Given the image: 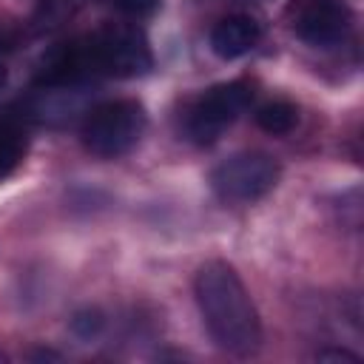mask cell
Returning <instances> with one entry per match:
<instances>
[{"instance_id": "52a82bcc", "label": "cell", "mask_w": 364, "mask_h": 364, "mask_svg": "<svg viewBox=\"0 0 364 364\" xmlns=\"http://www.w3.org/2000/svg\"><path fill=\"white\" fill-rule=\"evenodd\" d=\"M259 37H262V26L250 14H230L210 28V48L222 60H236L253 51Z\"/></svg>"}, {"instance_id": "8fae6325", "label": "cell", "mask_w": 364, "mask_h": 364, "mask_svg": "<svg viewBox=\"0 0 364 364\" xmlns=\"http://www.w3.org/2000/svg\"><path fill=\"white\" fill-rule=\"evenodd\" d=\"M71 330H74L77 336H82V338H91V336H97V333L102 330V316H100L97 310L77 313V316L71 318Z\"/></svg>"}, {"instance_id": "3957f363", "label": "cell", "mask_w": 364, "mask_h": 364, "mask_svg": "<svg viewBox=\"0 0 364 364\" xmlns=\"http://www.w3.org/2000/svg\"><path fill=\"white\" fill-rule=\"evenodd\" d=\"M148 114L136 100H105L85 114L82 145L100 159H117L128 154L145 134Z\"/></svg>"}, {"instance_id": "7c38bea8", "label": "cell", "mask_w": 364, "mask_h": 364, "mask_svg": "<svg viewBox=\"0 0 364 364\" xmlns=\"http://www.w3.org/2000/svg\"><path fill=\"white\" fill-rule=\"evenodd\" d=\"M316 358L324 361V364H338V361H341V364H358V361H361L355 353H350V350H338V347H333V350H318Z\"/></svg>"}, {"instance_id": "277c9868", "label": "cell", "mask_w": 364, "mask_h": 364, "mask_svg": "<svg viewBox=\"0 0 364 364\" xmlns=\"http://www.w3.org/2000/svg\"><path fill=\"white\" fill-rule=\"evenodd\" d=\"M279 182V165L262 151H245L222 159L210 171L213 193L228 205H250L273 191Z\"/></svg>"}, {"instance_id": "ba28073f", "label": "cell", "mask_w": 364, "mask_h": 364, "mask_svg": "<svg viewBox=\"0 0 364 364\" xmlns=\"http://www.w3.org/2000/svg\"><path fill=\"white\" fill-rule=\"evenodd\" d=\"M28 148V134L20 117L0 114V182L17 171Z\"/></svg>"}, {"instance_id": "5b68a950", "label": "cell", "mask_w": 364, "mask_h": 364, "mask_svg": "<svg viewBox=\"0 0 364 364\" xmlns=\"http://www.w3.org/2000/svg\"><path fill=\"white\" fill-rule=\"evenodd\" d=\"M250 100H253V88L245 80H230L208 88L188 111V119H185L188 136L199 145L219 139L222 131L230 128L245 114Z\"/></svg>"}, {"instance_id": "4fadbf2b", "label": "cell", "mask_w": 364, "mask_h": 364, "mask_svg": "<svg viewBox=\"0 0 364 364\" xmlns=\"http://www.w3.org/2000/svg\"><path fill=\"white\" fill-rule=\"evenodd\" d=\"M6 80H9V74H6V68H3V63H0V91H3V85H6Z\"/></svg>"}, {"instance_id": "6da1fadb", "label": "cell", "mask_w": 364, "mask_h": 364, "mask_svg": "<svg viewBox=\"0 0 364 364\" xmlns=\"http://www.w3.org/2000/svg\"><path fill=\"white\" fill-rule=\"evenodd\" d=\"M154 65L151 46L136 26H102L48 48L37 68V82L46 88L80 85L102 77H142Z\"/></svg>"}, {"instance_id": "9c48e42d", "label": "cell", "mask_w": 364, "mask_h": 364, "mask_svg": "<svg viewBox=\"0 0 364 364\" xmlns=\"http://www.w3.org/2000/svg\"><path fill=\"white\" fill-rule=\"evenodd\" d=\"M256 125L273 136L290 134L299 125V108L287 100H270V102L256 108Z\"/></svg>"}, {"instance_id": "8992f818", "label": "cell", "mask_w": 364, "mask_h": 364, "mask_svg": "<svg viewBox=\"0 0 364 364\" xmlns=\"http://www.w3.org/2000/svg\"><path fill=\"white\" fill-rule=\"evenodd\" d=\"M290 28L313 48H333L350 34L353 11L347 0H293Z\"/></svg>"}, {"instance_id": "7a4b0ae2", "label": "cell", "mask_w": 364, "mask_h": 364, "mask_svg": "<svg viewBox=\"0 0 364 364\" xmlns=\"http://www.w3.org/2000/svg\"><path fill=\"white\" fill-rule=\"evenodd\" d=\"M202 321L219 350L247 358L262 347V321L239 273L228 262H205L193 279Z\"/></svg>"}, {"instance_id": "5bb4252c", "label": "cell", "mask_w": 364, "mask_h": 364, "mask_svg": "<svg viewBox=\"0 0 364 364\" xmlns=\"http://www.w3.org/2000/svg\"><path fill=\"white\" fill-rule=\"evenodd\" d=\"M6 358H9V355H6V353H3V350H0V361H6Z\"/></svg>"}, {"instance_id": "30bf717a", "label": "cell", "mask_w": 364, "mask_h": 364, "mask_svg": "<svg viewBox=\"0 0 364 364\" xmlns=\"http://www.w3.org/2000/svg\"><path fill=\"white\" fill-rule=\"evenodd\" d=\"M159 3H162V0H111V6H114L119 14L131 17V20H145V17L156 14V11H159Z\"/></svg>"}]
</instances>
